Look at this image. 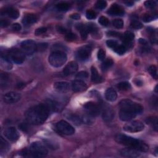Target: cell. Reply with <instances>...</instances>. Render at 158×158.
Returning a JSON list of instances; mask_svg holds the SVG:
<instances>
[{"label":"cell","mask_w":158,"mask_h":158,"mask_svg":"<svg viewBox=\"0 0 158 158\" xmlns=\"http://www.w3.org/2000/svg\"><path fill=\"white\" fill-rule=\"evenodd\" d=\"M51 109L47 103L40 104L29 109L26 113V118L33 125L42 124L48 119Z\"/></svg>","instance_id":"6da1fadb"},{"label":"cell","mask_w":158,"mask_h":158,"mask_svg":"<svg viewBox=\"0 0 158 158\" xmlns=\"http://www.w3.org/2000/svg\"><path fill=\"white\" fill-rule=\"evenodd\" d=\"M116 142L119 144L128 146L137 151L147 152L149 150L148 146L143 142L124 134H119L115 137Z\"/></svg>","instance_id":"7a4b0ae2"},{"label":"cell","mask_w":158,"mask_h":158,"mask_svg":"<svg viewBox=\"0 0 158 158\" xmlns=\"http://www.w3.org/2000/svg\"><path fill=\"white\" fill-rule=\"evenodd\" d=\"M22 154L26 157H44L47 156L48 150L42 143L34 142L32 143L29 149L23 151Z\"/></svg>","instance_id":"3957f363"},{"label":"cell","mask_w":158,"mask_h":158,"mask_svg":"<svg viewBox=\"0 0 158 158\" xmlns=\"http://www.w3.org/2000/svg\"><path fill=\"white\" fill-rule=\"evenodd\" d=\"M119 107L120 109L130 111L136 115L141 114L143 111L142 106L127 99H123L120 102Z\"/></svg>","instance_id":"277c9868"},{"label":"cell","mask_w":158,"mask_h":158,"mask_svg":"<svg viewBox=\"0 0 158 158\" xmlns=\"http://www.w3.org/2000/svg\"><path fill=\"white\" fill-rule=\"evenodd\" d=\"M48 61L52 67H60L66 62L67 55L63 51H55L50 56Z\"/></svg>","instance_id":"5b68a950"},{"label":"cell","mask_w":158,"mask_h":158,"mask_svg":"<svg viewBox=\"0 0 158 158\" xmlns=\"http://www.w3.org/2000/svg\"><path fill=\"white\" fill-rule=\"evenodd\" d=\"M57 130L66 135H72L75 133L74 128L65 120H61L56 124Z\"/></svg>","instance_id":"8992f818"},{"label":"cell","mask_w":158,"mask_h":158,"mask_svg":"<svg viewBox=\"0 0 158 158\" xmlns=\"http://www.w3.org/2000/svg\"><path fill=\"white\" fill-rule=\"evenodd\" d=\"M9 57L10 59L16 64H22L25 61V53L19 49H12L9 51Z\"/></svg>","instance_id":"52a82bcc"},{"label":"cell","mask_w":158,"mask_h":158,"mask_svg":"<svg viewBox=\"0 0 158 158\" xmlns=\"http://www.w3.org/2000/svg\"><path fill=\"white\" fill-rule=\"evenodd\" d=\"M145 128L144 124L139 120L132 121L124 127V130L127 132L135 133L142 131Z\"/></svg>","instance_id":"ba28073f"},{"label":"cell","mask_w":158,"mask_h":158,"mask_svg":"<svg viewBox=\"0 0 158 158\" xmlns=\"http://www.w3.org/2000/svg\"><path fill=\"white\" fill-rule=\"evenodd\" d=\"M21 46L22 51L28 55H32L34 53L35 51H36L37 50L36 43L31 40L24 41V42H22Z\"/></svg>","instance_id":"9c48e42d"},{"label":"cell","mask_w":158,"mask_h":158,"mask_svg":"<svg viewBox=\"0 0 158 158\" xmlns=\"http://www.w3.org/2000/svg\"><path fill=\"white\" fill-rule=\"evenodd\" d=\"M84 108L86 111L87 114H89L93 117L98 115L101 112L100 106L94 102L86 103V104H85Z\"/></svg>","instance_id":"30bf717a"},{"label":"cell","mask_w":158,"mask_h":158,"mask_svg":"<svg viewBox=\"0 0 158 158\" xmlns=\"http://www.w3.org/2000/svg\"><path fill=\"white\" fill-rule=\"evenodd\" d=\"M91 52V48L90 46H84L78 50L76 56L80 61H85L90 57Z\"/></svg>","instance_id":"8fae6325"},{"label":"cell","mask_w":158,"mask_h":158,"mask_svg":"<svg viewBox=\"0 0 158 158\" xmlns=\"http://www.w3.org/2000/svg\"><path fill=\"white\" fill-rule=\"evenodd\" d=\"M21 98V96L18 93L10 91L6 93L3 96V100L7 104H13L18 102Z\"/></svg>","instance_id":"7c38bea8"},{"label":"cell","mask_w":158,"mask_h":158,"mask_svg":"<svg viewBox=\"0 0 158 158\" xmlns=\"http://www.w3.org/2000/svg\"><path fill=\"white\" fill-rule=\"evenodd\" d=\"M4 137L11 142H14L19 138V135L17 129L14 127H9L4 132Z\"/></svg>","instance_id":"4fadbf2b"},{"label":"cell","mask_w":158,"mask_h":158,"mask_svg":"<svg viewBox=\"0 0 158 158\" xmlns=\"http://www.w3.org/2000/svg\"><path fill=\"white\" fill-rule=\"evenodd\" d=\"M120 154L125 157H131V158H135L138 157L140 156L138 151L131 148H127L122 149L120 151Z\"/></svg>","instance_id":"5bb4252c"},{"label":"cell","mask_w":158,"mask_h":158,"mask_svg":"<svg viewBox=\"0 0 158 158\" xmlns=\"http://www.w3.org/2000/svg\"><path fill=\"white\" fill-rule=\"evenodd\" d=\"M78 70V64L76 62L71 61L69 62L67 66L64 67L63 70V74L64 75L68 76L70 75H72L76 72Z\"/></svg>","instance_id":"9a60e30c"},{"label":"cell","mask_w":158,"mask_h":158,"mask_svg":"<svg viewBox=\"0 0 158 158\" xmlns=\"http://www.w3.org/2000/svg\"><path fill=\"white\" fill-rule=\"evenodd\" d=\"M87 85L81 80H76L72 84V89L75 92H82L86 90Z\"/></svg>","instance_id":"2e32d148"},{"label":"cell","mask_w":158,"mask_h":158,"mask_svg":"<svg viewBox=\"0 0 158 158\" xmlns=\"http://www.w3.org/2000/svg\"><path fill=\"white\" fill-rule=\"evenodd\" d=\"M1 16H8L11 18L16 19L19 16V12L13 8H6L1 11Z\"/></svg>","instance_id":"e0dca14e"},{"label":"cell","mask_w":158,"mask_h":158,"mask_svg":"<svg viewBox=\"0 0 158 158\" xmlns=\"http://www.w3.org/2000/svg\"><path fill=\"white\" fill-rule=\"evenodd\" d=\"M108 13L111 16H123L124 14V10L120 6L114 4L111 6Z\"/></svg>","instance_id":"ac0fdd59"},{"label":"cell","mask_w":158,"mask_h":158,"mask_svg":"<svg viewBox=\"0 0 158 158\" xmlns=\"http://www.w3.org/2000/svg\"><path fill=\"white\" fill-rule=\"evenodd\" d=\"M55 89L59 92H67L70 89V85L66 81H57L54 84Z\"/></svg>","instance_id":"d6986e66"},{"label":"cell","mask_w":158,"mask_h":158,"mask_svg":"<svg viewBox=\"0 0 158 158\" xmlns=\"http://www.w3.org/2000/svg\"><path fill=\"white\" fill-rule=\"evenodd\" d=\"M136 114H135L134 113L130 112V111H125V110H122L120 109V113H119V118L122 121H130L132 120L133 118H135L136 117Z\"/></svg>","instance_id":"ffe728a7"},{"label":"cell","mask_w":158,"mask_h":158,"mask_svg":"<svg viewBox=\"0 0 158 158\" xmlns=\"http://www.w3.org/2000/svg\"><path fill=\"white\" fill-rule=\"evenodd\" d=\"M105 98L108 101L113 102L116 100L117 98H118V94H117V92L114 89H112V88H109L105 92Z\"/></svg>","instance_id":"44dd1931"},{"label":"cell","mask_w":158,"mask_h":158,"mask_svg":"<svg viewBox=\"0 0 158 158\" xmlns=\"http://www.w3.org/2000/svg\"><path fill=\"white\" fill-rule=\"evenodd\" d=\"M91 80L93 82H94L95 84H99L102 82L103 81V78L99 74L95 67H91Z\"/></svg>","instance_id":"7402d4cb"},{"label":"cell","mask_w":158,"mask_h":158,"mask_svg":"<svg viewBox=\"0 0 158 158\" xmlns=\"http://www.w3.org/2000/svg\"><path fill=\"white\" fill-rule=\"evenodd\" d=\"M115 113L114 111L111 109H106L104 111L103 113V119L105 122H111L114 118Z\"/></svg>","instance_id":"603a6c76"},{"label":"cell","mask_w":158,"mask_h":158,"mask_svg":"<svg viewBox=\"0 0 158 158\" xmlns=\"http://www.w3.org/2000/svg\"><path fill=\"white\" fill-rule=\"evenodd\" d=\"M38 20V17L37 15L33 14H29L26 15L23 19V23L26 25H30L35 23Z\"/></svg>","instance_id":"cb8c5ba5"},{"label":"cell","mask_w":158,"mask_h":158,"mask_svg":"<svg viewBox=\"0 0 158 158\" xmlns=\"http://www.w3.org/2000/svg\"><path fill=\"white\" fill-rule=\"evenodd\" d=\"M1 63L2 67L6 69L9 70L12 68V64L11 62L10 58L6 55H3V54H1Z\"/></svg>","instance_id":"d4e9b609"},{"label":"cell","mask_w":158,"mask_h":158,"mask_svg":"<svg viewBox=\"0 0 158 158\" xmlns=\"http://www.w3.org/2000/svg\"><path fill=\"white\" fill-rule=\"evenodd\" d=\"M9 148L10 146L8 142L1 137L0 138V152H1V153L3 154L7 153Z\"/></svg>","instance_id":"484cf974"},{"label":"cell","mask_w":158,"mask_h":158,"mask_svg":"<svg viewBox=\"0 0 158 158\" xmlns=\"http://www.w3.org/2000/svg\"><path fill=\"white\" fill-rule=\"evenodd\" d=\"M66 118L76 125H80L81 124V122H82L79 117L75 114H69L67 115H66Z\"/></svg>","instance_id":"4316f807"},{"label":"cell","mask_w":158,"mask_h":158,"mask_svg":"<svg viewBox=\"0 0 158 158\" xmlns=\"http://www.w3.org/2000/svg\"><path fill=\"white\" fill-rule=\"evenodd\" d=\"M134 34L131 32H126L123 37V41L124 42V46H126V45L130 44L132 41L134 39Z\"/></svg>","instance_id":"83f0119b"},{"label":"cell","mask_w":158,"mask_h":158,"mask_svg":"<svg viewBox=\"0 0 158 158\" xmlns=\"http://www.w3.org/2000/svg\"><path fill=\"white\" fill-rule=\"evenodd\" d=\"M94 117L87 114L86 115H84L82 116V118H81V122H84V124L86 125H91L93 123L95 122V119H94Z\"/></svg>","instance_id":"f1b7e54d"},{"label":"cell","mask_w":158,"mask_h":158,"mask_svg":"<svg viewBox=\"0 0 158 158\" xmlns=\"http://www.w3.org/2000/svg\"><path fill=\"white\" fill-rule=\"evenodd\" d=\"M146 122L153 127L156 130H157V119L156 117H149L146 119Z\"/></svg>","instance_id":"f546056e"},{"label":"cell","mask_w":158,"mask_h":158,"mask_svg":"<svg viewBox=\"0 0 158 158\" xmlns=\"http://www.w3.org/2000/svg\"><path fill=\"white\" fill-rule=\"evenodd\" d=\"M117 87L121 91H127L131 89V85L128 81H122L118 84Z\"/></svg>","instance_id":"4dcf8cb0"},{"label":"cell","mask_w":158,"mask_h":158,"mask_svg":"<svg viewBox=\"0 0 158 158\" xmlns=\"http://www.w3.org/2000/svg\"><path fill=\"white\" fill-rule=\"evenodd\" d=\"M114 62L111 59H108L105 61L101 65V69L103 71H106L113 65Z\"/></svg>","instance_id":"1f68e13d"},{"label":"cell","mask_w":158,"mask_h":158,"mask_svg":"<svg viewBox=\"0 0 158 158\" xmlns=\"http://www.w3.org/2000/svg\"><path fill=\"white\" fill-rule=\"evenodd\" d=\"M56 8L60 11H67L70 8V4L67 3H60L56 5Z\"/></svg>","instance_id":"d6a6232c"},{"label":"cell","mask_w":158,"mask_h":158,"mask_svg":"<svg viewBox=\"0 0 158 158\" xmlns=\"http://www.w3.org/2000/svg\"><path fill=\"white\" fill-rule=\"evenodd\" d=\"M148 72L150 74V75L153 77L154 79H157V69L156 66H151L149 68H148Z\"/></svg>","instance_id":"836d02e7"},{"label":"cell","mask_w":158,"mask_h":158,"mask_svg":"<svg viewBox=\"0 0 158 158\" xmlns=\"http://www.w3.org/2000/svg\"><path fill=\"white\" fill-rule=\"evenodd\" d=\"M114 50L118 55H123L124 54H125V52H126L127 48L124 45H120L117 46V47L114 49Z\"/></svg>","instance_id":"e575fe53"},{"label":"cell","mask_w":158,"mask_h":158,"mask_svg":"<svg viewBox=\"0 0 158 158\" xmlns=\"http://www.w3.org/2000/svg\"><path fill=\"white\" fill-rule=\"evenodd\" d=\"M79 29L80 30V35H81V37L83 40H86L87 37H88V32L86 30V28L80 25L79 26Z\"/></svg>","instance_id":"d590c367"},{"label":"cell","mask_w":158,"mask_h":158,"mask_svg":"<svg viewBox=\"0 0 158 158\" xmlns=\"http://www.w3.org/2000/svg\"><path fill=\"white\" fill-rule=\"evenodd\" d=\"M86 29L88 32H90L91 33H95L98 30L97 27L94 24H90L89 25H87Z\"/></svg>","instance_id":"8d00e7d4"},{"label":"cell","mask_w":158,"mask_h":158,"mask_svg":"<svg viewBox=\"0 0 158 158\" xmlns=\"http://www.w3.org/2000/svg\"><path fill=\"white\" fill-rule=\"evenodd\" d=\"M77 38V36L75 33L69 32L66 34V39L68 42H74Z\"/></svg>","instance_id":"74e56055"},{"label":"cell","mask_w":158,"mask_h":158,"mask_svg":"<svg viewBox=\"0 0 158 158\" xmlns=\"http://www.w3.org/2000/svg\"><path fill=\"white\" fill-rule=\"evenodd\" d=\"M130 26L133 28H135V29H140L143 27V25L142 23L137 20H133L130 24Z\"/></svg>","instance_id":"f35d334b"},{"label":"cell","mask_w":158,"mask_h":158,"mask_svg":"<svg viewBox=\"0 0 158 158\" xmlns=\"http://www.w3.org/2000/svg\"><path fill=\"white\" fill-rule=\"evenodd\" d=\"M107 6V3L103 0H99L96 3V8L98 9H104Z\"/></svg>","instance_id":"ab89813d"},{"label":"cell","mask_w":158,"mask_h":158,"mask_svg":"<svg viewBox=\"0 0 158 158\" xmlns=\"http://www.w3.org/2000/svg\"><path fill=\"white\" fill-rule=\"evenodd\" d=\"M113 26L117 28H122L123 27H124V22L122 19H115L113 22Z\"/></svg>","instance_id":"60d3db41"},{"label":"cell","mask_w":158,"mask_h":158,"mask_svg":"<svg viewBox=\"0 0 158 158\" xmlns=\"http://www.w3.org/2000/svg\"><path fill=\"white\" fill-rule=\"evenodd\" d=\"M98 22H99V24L103 26H108L109 25V23L108 19L107 18V17H104V16H101L100 17H99Z\"/></svg>","instance_id":"b9f144b4"},{"label":"cell","mask_w":158,"mask_h":158,"mask_svg":"<svg viewBox=\"0 0 158 158\" xmlns=\"http://www.w3.org/2000/svg\"><path fill=\"white\" fill-rule=\"evenodd\" d=\"M86 17L88 19H94L96 17V14L93 11L88 10L86 12Z\"/></svg>","instance_id":"7bdbcfd3"},{"label":"cell","mask_w":158,"mask_h":158,"mask_svg":"<svg viewBox=\"0 0 158 158\" xmlns=\"http://www.w3.org/2000/svg\"><path fill=\"white\" fill-rule=\"evenodd\" d=\"M48 47V44L46 43H42L38 45H37V50L36 51L38 52H42L46 50Z\"/></svg>","instance_id":"ee69618b"},{"label":"cell","mask_w":158,"mask_h":158,"mask_svg":"<svg viewBox=\"0 0 158 158\" xmlns=\"http://www.w3.org/2000/svg\"><path fill=\"white\" fill-rule=\"evenodd\" d=\"M106 44H107V46H108V47H109L111 48H113L114 50L119 45L118 42H117L116 41L112 40H108L106 42Z\"/></svg>","instance_id":"f6af8a7d"},{"label":"cell","mask_w":158,"mask_h":158,"mask_svg":"<svg viewBox=\"0 0 158 158\" xmlns=\"http://www.w3.org/2000/svg\"><path fill=\"white\" fill-rule=\"evenodd\" d=\"M8 80V76L7 75V74L1 72V86L7 85Z\"/></svg>","instance_id":"bcb514c9"},{"label":"cell","mask_w":158,"mask_h":158,"mask_svg":"<svg viewBox=\"0 0 158 158\" xmlns=\"http://www.w3.org/2000/svg\"><path fill=\"white\" fill-rule=\"evenodd\" d=\"M88 77H89V74L85 71H81L76 75V78L78 79L79 80L86 79L88 78Z\"/></svg>","instance_id":"7dc6e473"},{"label":"cell","mask_w":158,"mask_h":158,"mask_svg":"<svg viewBox=\"0 0 158 158\" xmlns=\"http://www.w3.org/2000/svg\"><path fill=\"white\" fill-rule=\"evenodd\" d=\"M106 57V52L103 50L100 49L98 52V58L99 61H104Z\"/></svg>","instance_id":"c3c4849f"},{"label":"cell","mask_w":158,"mask_h":158,"mask_svg":"<svg viewBox=\"0 0 158 158\" xmlns=\"http://www.w3.org/2000/svg\"><path fill=\"white\" fill-rule=\"evenodd\" d=\"M145 6L146 8L149 9L153 8L156 6V2L155 1H146L145 3Z\"/></svg>","instance_id":"681fc988"},{"label":"cell","mask_w":158,"mask_h":158,"mask_svg":"<svg viewBox=\"0 0 158 158\" xmlns=\"http://www.w3.org/2000/svg\"><path fill=\"white\" fill-rule=\"evenodd\" d=\"M142 19L145 22H149L153 21L154 18L153 16H151L149 14H145L143 15Z\"/></svg>","instance_id":"f907efd6"},{"label":"cell","mask_w":158,"mask_h":158,"mask_svg":"<svg viewBox=\"0 0 158 158\" xmlns=\"http://www.w3.org/2000/svg\"><path fill=\"white\" fill-rule=\"evenodd\" d=\"M46 30H47V28L46 27H40L37 29L35 32V34L36 35H40L45 33Z\"/></svg>","instance_id":"816d5d0a"},{"label":"cell","mask_w":158,"mask_h":158,"mask_svg":"<svg viewBox=\"0 0 158 158\" xmlns=\"http://www.w3.org/2000/svg\"><path fill=\"white\" fill-rule=\"evenodd\" d=\"M12 29L14 31H20L22 29V26L18 23H15L12 26Z\"/></svg>","instance_id":"f5cc1de1"},{"label":"cell","mask_w":158,"mask_h":158,"mask_svg":"<svg viewBox=\"0 0 158 158\" xmlns=\"http://www.w3.org/2000/svg\"><path fill=\"white\" fill-rule=\"evenodd\" d=\"M108 35L109 36H112V37H119L121 36V35L120 33L117 32L115 31H109L108 32Z\"/></svg>","instance_id":"db71d44e"},{"label":"cell","mask_w":158,"mask_h":158,"mask_svg":"<svg viewBox=\"0 0 158 158\" xmlns=\"http://www.w3.org/2000/svg\"><path fill=\"white\" fill-rule=\"evenodd\" d=\"M57 30L61 33H65V34L67 33V31L66 29L62 26H57Z\"/></svg>","instance_id":"11a10c76"},{"label":"cell","mask_w":158,"mask_h":158,"mask_svg":"<svg viewBox=\"0 0 158 158\" xmlns=\"http://www.w3.org/2000/svg\"><path fill=\"white\" fill-rule=\"evenodd\" d=\"M0 24H1V27H7V26H9V22L6 19H3V20L1 21Z\"/></svg>","instance_id":"9f6ffc18"},{"label":"cell","mask_w":158,"mask_h":158,"mask_svg":"<svg viewBox=\"0 0 158 158\" xmlns=\"http://www.w3.org/2000/svg\"><path fill=\"white\" fill-rule=\"evenodd\" d=\"M71 18L74 20H79L80 18V16L77 13H75L71 16Z\"/></svg>","instance_id":"6f0895ef"},{"label":"cell","mask_w":158,"mask_h":158,"mask_svg":"<svg viewBox=\"0 0 158 158\" xmlns=\"http://www.w3.org/2000/svg\"><path fill=\"white\" fill-rule=\"evenodd\" d=\"M139 43H140V44H141L142 45L144 46H147V45H148L147 41H146V40H145V39H143V38H140V39H139Z\"/></svg>","instance_id":"680465c9"},{"label":"cell","mask_w":158,"mask_h":158,"mask_svg":"<svg viewBox=\"0 0 158 158\" xmlns=\"http://www.w3.org/2000/svg\"><path fill=\"white\" fill-rule=\"evenodd\" d=\"M135 84L138 86H142L143 85V82L140 80H137L136 81H135Z\"/></svg>","instance_id":"91938a15"},{"label":"cell","mask_w":158,"mask_h":158,"mask_svg":"<svg viewBox=\"0 0 158 158\" xmlns=\"http://www.w3.org/2000/svg\"><path fill=\"white\" fill-rule=\"evenodd\" d=\"M133 3L132 2H130V1H128V2H127L126 3V4L127 5V6H132L133 5Z\"/></svg>","instance_id":"94428289"}]
</instances>
